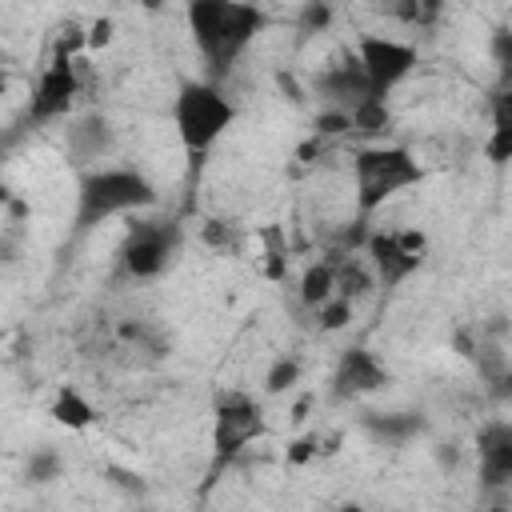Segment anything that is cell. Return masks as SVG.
<instances>
[{
    "label": "cell",
    "instance_id": "17",
    "mask_svg": "<svg viewBox=\"0 0 512 512\" xmlns=\"http://www.w3.org/2000/svg\"><path fill=\"white\" fill-rule=\"evenodd\" d=\"M348 120H352V132H360V136H380V132L392 128V112H388V100H384V96L360 100V104L348 112Z\"/></svg>",
    "mask_w": 512,
    "mask_h": 512
},
{
    "label": "cell",
    "instance_id": "10",
    "mask_svg": "<svg viewBox=\"0 0 512 512\" xmlns=\"http://www.w3.org/2000/svg\"><path fill=\"white\" fill-rule=\"evenodd\" d=\"M312 96L324 104V108H336V112H352L360 100L376 96L368 76H364V64L360 56H348V60H336L328 68H320L312 76Z\"/></svg>",
    "mask_w": 512,
    "mask_h": 512
},
{
    "label": "cell",
    "instance_id": "12",
    "mask_svg": "<svg viewBox=\"0 0 512 512\" xmlns=\"http://www.w3.org/2000/svg\"><path fill=\"white\" fill-rule=\"evenodd\" d=\"M476 476L484 488L512 484V420H488L476 432Z\"/></svg>",
    "mask_w": 512,
    "mask_h": 512
},
{
    "label": "cell",
    "instance_id": "20",
    "mask_svg": "<svg viewBox=\"0 0 512 512\" xmlns=\"http://www.w3.org/2000/svg\"><path fill=\"white\" fill-rule=\"evenodd\" d=\"M316 312V324L324 328V332H336V328H344L348 320H352V300L348 296H332V300H324L320 308H312Z\"/></svg>",
    "mask_w": 512,
    "mask_h": 512
},
{
    "label": "cell",
    "instance_id": "18",
    "mask_svg": "<svg viewBox=\"0 0 512 512\" xmlns=\"http://www.w3.org/2000/svg\"><path fill=\"white\" fill-rule=\"evenodd\" d=\"M488 56H492V64H496L500 84H512V24L492 28V36H488Z\"/></svg>",
    "mask_w": 512,
    "mask_h": 512
},
{
    "label": "cell",
    "instance_id": "7",
    "mask_svg": "<svg viewBox=\"0 0 512 512\" xmlns=\"http://www.w3.org/2000/svg\"><path fill=\"white\" fill-rule=\"evenodd\" d=\"M260 436H268L264 408L248 392H220L212 404V452H216V460H236Z\"/></svg>",
    "mask_w": 512,
    "mask_h": 512
},
{
    "label": "cell",
    "instance_id": "15",
    "mask_svg": "<svg viewBox=\"0 0 512 512\" xmlns=\"http://www.w3.org/2000/svg\"><path fill=\"white\" fill-rule=\"evenodd\" d=\"M332 296H336V260H316V264H308L304 276H300V300H304L308 308H320V304L332 300Z\"/></svg>",
    "mask_w": 512,
    "mask_h": 512
},
{
    "label": "cell",
    "instance_id": "16",
    "mask_svg": "<svg viewBox=\"0 0 512 512\" xmlns=\"http://www.w3.org/2000/svg\"><path fill=\"white\" fill-rule=\"evenodd\" d=\"M364 428H368L376 440L404 444L408 436L420 432V416H412V412H368V416H364Z\"/></svg>",
    "mask_w": 512,
    "mask_h": 512
},
{
    "label": "cell",
    "instance_id": "2",
    "mask_svg": "<svg viewBox=\"0 0 512 512\" xmlns=\"http://www.w3.org/2000/svg\"><path fill=\"white\" fill-rule=\"evenodd\" d=\"M152 204H156V184L140 168H128V164L88 168L76 184L72 228H76V236H84L112 216H132V212H144Z\"/></svg>",
    "mask_w": 512,
    "mask_h": 512
},
{
    "label": "cell",
    "instance_id": "9",
    "mask_svg": "<svg viewBox=\"0 0 512 512\" xmlns=\"http://www.w3.org/2000/svg\"><path fill=\"white\" fill-rule=\"evenodd\" d=\"M356 56H360V64H364V76H368L372 92L384 96V100H388V92H392L396 84H404V80L412 76V68L420 64V56H416L412 44H404V40H396V36H376V32L360 36Z\"/></svg>",
    "mask_w": 512,
    "mask_h": 512
},
{
    "label": "cell",
    "instance_id": "5",
    "mask_svg": "<svg viewBox=\"0 0 512 512\" xmlns=\"http://www.w3.org/2000/svg\"><path fill=\"white\" fill-rule=\"evenodd\" d=\"M180 244H184V232L176 220H132L120 240L116 264L132 280H156L172 268Z\"/></svg>",
    "mask_w": 512,
    "mask_h": 512
},
{
    "label": "cell",
    "instance_id": "6",
    "mask_svg": "<svg viewBox=\"0 0 512 512\" xmlns=\"http://www.w3.org/2000/svg\"><path fill=\"white\" fill-rule=\"evenodd\" d=\"M364 260L376 272V284L384 292L400 288L408 276H416L428 260V236L420 228H372L364 236Z\"/></svg>",
    "mask_w": 512,
    "mask_h": 512
},
{
    "label": "cell",
    "instance_id": "23",
    "mask_svg": "<svg viewBox=\"0 0 512 512\" xmlns=\"http://www.w3.org/2000/svg\"><path fill=\"white\" fill-rule=\"evenodd\" d=\"M28 476H32L36 484L56 480V476H60V456H56V452H48V448L32 452V460H28Z\"/></svg>",
    "mask_w": 512,
    "mask_h": 512
},
{
    "label": "cell",
    "instance_id": "26",
    "mask_svg": "<svg viewBox=\"0 0 512 512\" xmlns=\"http://www.w3.org/2000/svg\"><path fill=\"white\" fill-rule=\"evenodd\" d=\"M112 40V20L108 16H100L96 24H88V32H84V48H104Z\"/></svg>",
    "mask_w": 512,
    "mask_h": 512
},
{
    "label": "cell",
    "instance_id": "3",
    "mask_svg": "<svg viewBox=\"0 0 512 512\" xmlns=\"http://www.w3.org/2000/svg\"><path fill=\"white\" fill-rule=\"evenodd\" d=\"M424 180V164L404 144H364L352 152V188H356V216L368 220L404 188Z\"/></svg>",
    "mask_w": 512,
    "mask_h": 512
},
{
    "label": "cell",
    "instance_id": "21",
    "mask_svg": "<svg viewBox=\"0 0 512 512\" xmlns=\"http://www.w3.org/2000/svg\"><path fill=\"white\" fill-rule=\"evenodd\" d=\"M328 24H332V0H304L300 20H296L300 36H316V32H324Z\"/></svg>",
    "mask_w": 512,
    "mask_h": 512
},
{
    "label": "cell",
    "instance_id": "27",
    "mask_svg": "<svg viewBox=\"0 0 512 512\" xmlns=\"http://www.w3.org/2000/svg\"><path fill=\"white\" fill-rule=\"evenodd\" d=\"M444 4H448V0H420V16H424V24L436 20V16L444 12Z\"/></svg>",
    "mask_w": 512,
    "mask_h": 512
},
{
    "label": "cell",
    "instance_id": "14",
    "mask_svg": "<svg viewBox=\"0 0 512 512\" xmlns=\"http://www.w3.org/2000/svg\"><path fill=\"white\" fill-rule=\"evenodd\" d=\"M52 420L64 424V428H88L96 420V408L88 404V396L76 384H64L52 400Z\"/></svg>",
    "mask_w": 512,
    "mask_h": 512
},
{
    "label": "cell",
    "instance_id": "1",
    "mask_svg": "<svg viewBox=\"0 0 512 512\" xmlns=\"http://www.w3.org/2000/svg\"><path fill=\"white\" fill-rule=\"evenodd\" d=\"M184 20L208 68V80L228 76L232 64L248 52V44L268 28L264 8L252 0H188Z\"/></svg>",
    "mask_w": 512,
    "mask_h": 512
},
{
    "label": "cell",
    "instance_id": "25",
    "mask_svg": "<svg viewBox=\"0 0 512 512\" xmlns=\"http://www.w3.org/2000/svg\"><path fill=\"white\" fill-rule=\"evenodd\" d=\"M384 16H396V20H404V24H416V20H424L420 16V0H380L376 4Z\"/></svg>",
    "mask_w": 512,
    "mask_h": 512
},
{
    "label": "cell",
    "instance_id": "11",
    "mask_svg": "<svg viewBox=\"0 0 512 512\" xmlns=\"http://www.w3.org/2000/svg\"><path fill=\"white\" fill-rule=\"evenodd\" d=\"M392 372L376 360V352L368 348H348L332 372V396L336 400H356V396H372L380 388H388Z\"/></svg>",
    "mask_w": 512,
    "mask_h": 512
},
{
    "label": "cell",
    "instance_id": "22",
    "mask_svg": "<svg viewBox=\"0 0 512 512\" xmlns=\"http://www.w3.org/2000/svg\"><path fill=\"white\" fill-rule=\"evenodd\" d=\"M484 156H488V164H496V168L512 164V128H492L488 140H484Z\"/></svg>",
    "mask_w": 512,
    "mask_h": 512
},
{
    "label": "cell",
    "instance_id": "29",
    "mask_svg": "<svg viewBox=\"0 0 512 512\" xmlns=\"http://www.w3.org/2000/svg\"><path fill=\"white\" fill-rule=\"evenodd\" d=\"M140 4H144V8H160L164 0H140Z\"/></svg>",
    "mask_w": 512,
    "mask_h": 512
},
{
    "label": "cell",
    "instance_id": "13",
    "mask_svg": "<svg viewBox=\"0 0 512 512\" xmlns=\"http://www.w3.org/2000/svg\"><path fill=\"white\" fill-rule=\"evenodd\" d=\"M68 156H72V164H92V160H104L108 152H112V124H108V116H100V112H88V116H80L72 128H68Z\"/></svg>",
    "mask_w": 512,
    "mask_h": 512
},
{
    "label": "cell",
    "instance_id": "19",
    "mask_svg": "<svg viewBox=\"0 0 512 512\" xmlns=\"http://www.w3.org/2000/svg\"><path fill=\"white\" fill-rule=\"evenodd\" d=\"M296 380H300V360H296V356H280V360L268 368V376H264V392H268V396H280V392H288Z\"/></svg>",
    "mask_w": 512,
    "mask_h": 512
},
{
    "label": "cell",
    "instance_id": "28",
    "mask_svg": "<svg viewBox=\"0 0 512 512\" xmlns=\"http://www.w3.org/2000/svg\"><path fill=\"white\" fill-rule=\"evenodd\" d=\"M496 396H500V400H512V368L500 376V384H496Z\"/></svg>",
    "mask_w": 512,
    "mask_h": 512
},
{
    "label": "cell",
    "instance_id": "8",
    "mask_svg": "<svg viewBox=\"0 0 512 512\" xmlns=\"http://www.w3.org/2000/svg\"><path fill=\"white\" fill-rule=\"evenodd\" d=\"M80 96V68H76V56L68 44L56 48V56L44 64V72L36 76L32 84V96H28V120L32 124H52L60 120L72 100Z\"/></svg>",
    "mask_w": 512,
    "mask_h": 512
},
{
    "label": "cell",
    "instance_id": "24",
    "mask_svg": "<svg viewBox=\"0 0 512 512\" xmlns=\"http://www.w3.org/2000/svg\"><path fill=\"white\" fill-rule=\"evenodd\" d=\"M488 116H492V128H512V84H500L492 92Z\"/></svg>",
    "mask_w": 512,
    "mask_h": 512
},
{
    "label": "cell",
    "instance_id": "4",
    "mask_svg": "<svg viewBox=\"0 0 512 512\" xmlns=\"http://www.w3.org/2000/svg\"><path fill=\"white\" fill-rule=\"evenodd\" d=\"M236 120V104L224 96L216 80H184L172 100V128L180 148L200 160Z\"/></svg>",
    "mask_w": 512,
    "mask_h": 512
}]
</instances>
